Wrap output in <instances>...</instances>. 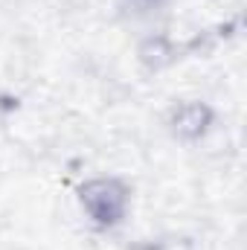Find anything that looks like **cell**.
Returning <instances> with one entry per match:
<instances>
[{"mask_svg":"<svg viewBox=\"0 0 247 250\" xmlns=\"http://www.w3.org/2000/svg\"><path fill=\"white\" fill-rule=\"evenodd\" d=\"M82 204L99 224H117L125 212V189L117 181H90L82 187Z\"/></svg>","mask_w":247,"mask_h":250,"instance_id":"1","label":"cell"},{"mask_svg":"<svg viewBox=\"0 0 247 250\" xmlns=\"http://www.w3.org/2000/svg\"><path fill=\"white\" fill-rule=\"evenodd\" d=\"M209 120H212V114H209L206 105H201V102H186V105H181V108L172 114V128H175L178 137L195 140V137H201V134L206 131Z\"/></svg>","mask_w":247,"mask_h":250,"instance_id":"2","label":"cell"}]
</instances>
